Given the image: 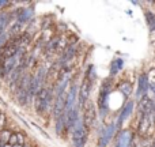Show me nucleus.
I'll use <instances>...</instances> for the list:
<instances>
[{"label": "nucleus", "instance_id": "nucleus-21", "mask_svg": "<svg viewBox=\"0 0 155 147\" xmlns=\"http://www.w3.org/2000/svg\"><path fill=\"white\" fill-rule=\"evenodd\" d=\"M151 147H155V139H154V142L151 143Z\"/></svg>", "mask_w": 155, "mask_h": 147}, {"label": "nucleus", "instance_id": "nucleus-17", "mask_svg": "<svg viewBox=\"0 0 155 147\" xmlns=\"http://www.w3.org/2000/svg\"><path fill=\"white\" fill-rule=\"evenodd\" d=\"M16 138H18V145H19V146H25V142H26V136H25L23 132H16Z\"/></svg>", "mask_w": 155, "mask_h": 147}, {"label": "nucleus", "instance_id": "nucleus-13", "mask_svg": "<svg viewBox=\"0 0 155 147\" xmlns=\"http://www.w3.org/2000/svg\"><path fill=\"white\" fill-rule=\"evenodd\" d=\"M124 67V60L123 59H116L112 62V65H110V76H114L121 68Z\"/></svg>", "mask_w": 155, "mask_h": 147}, {"label": "nucleus", "instance_id": "nucleus-1", "mask_svg": "<svg viewBox=\"0 0 155 147\" xmlns=\"http://www.w3.org/2000/svg\"><path fill=\"white\" fill-rule=\"evenodd\" d=\"M113 89V83L112 79L107 78L102 82L101 86V91H99V99H98V106H99V112H101L102 116H105L107 113V109H109V95L110 91Z\"/></svg>", "mask_w": 155, "mask_h": 147}, {"label": "nucleus", "instance_id": "nucleus-24", "mask_svg": "<svg viewBox=\"0 0 155 147\" xmlns=\"http://www.w3.org/2000/svg\"><path fill=\"white\" fill-rule=\"evenodd\" d=\"M23 147H29V146H26V145H25V146H23Z\"/></svg>", "mask_w": 155, "mask_h": 147}, {"label": "nucleus", "instance_id": "nucleus-6", "mask_svg": "<svg viewBox=\"0 0 155 147\" xmlns=\"http://www.w3.org/2000/svg\"><path fill=\"white\" fill-rule=\"evenodd\" d=\"M134 108H135V102L134 101H128L125 105H124L123 110H121L120 116H118V120L116 121V127H117V129H121V127H123V123L128 120V117L132 115V112H134Z\"/></svg>", "mask_w": 155, "mask_h": 147}, {"label": "nucleus", "instance_id": "nucleus-20", "mask_svg": "<svg viewBox=\"0 0 155 147\" xmlns=\"http://www.w3.org/2000/svg\"><path fill=\"white\" fill-rule=\"evenodd\" d=\"M8 76V72L5 71V68H4V65L0 63V79H5V78Z\"/></svg>", "mask_w": 155, "mask_h": 147}, {"label": "nucleus", "instance_id": "nucleus-12", "mask_svg": "<svg viewBox=\"0 0 155 147\" xmlns=\"http://www.w3.org/2000/svg\"><path fill=\"white\" fill-rule=\"evenodd\" d=\"M22 30H23V25L15 21L10 26V32H7V33H8V35H10V38H14V37H19V35L22 34L21 33Z\"/></svg>", "mask_w": 155, "mask_h": 147}, {"label": "nucleus", "instance_id": "nucleus-3", "mask_svg": "<svg viewBox=\"0 0 155 147\" xmlns=\"http://www.w3.org/2000/svg\"><path fill=\"white\" fill-rule=\"evenodd\" d=\"M88 132L90 129L83 124L82 120L76 123V125L72 129V145L74 147H84L88 139Z\"/></svg>", "mask_w": 155, "mask_h": 147}, {"label": "nucleus", "instance_id": "nucleus-10", "mask_svg": "<svg viewBox=\"0 0 155 147\" xmlns=\"http://www.w3.org/2000/svg\"><path fill=\"white\" fill-rule=\"evenodd\" d=\"M54 128H56L57 135H63L67 131V117H65V113H63L61 116H59L54 120Z\"/></svg>", "mask_w": 155, "mask_h": 147}, {"label": "nucleus", "instance_id": "nucleus-9", "mask_svg": "<svg viewBox=\"0 0 155 147\" xmlns=\"http://www.w3.org/2000/svg\"><path fill=\"white\" fill-rule=\"evenodd\" d=\"M14 15H15V21L16 22L25 25V23H27V22L31 21L33 15H34V10H33L31 7H29V8H18Z\"/></svg>", "mask_w": 155, "mask_h": 147}, {"label": "nucleus", "instance_id": "nucleus-7", "mask_svg": "<svg viewBox=\"0 0 155 147\" xmlns=\"http://www.w3.org/2000/svg\"><path fill=\"white\" fill-rule=\"evenodd\" d=\"M134 143V132L129 129H124L120 132L114 147H131Z\"/></svg>", "mask_w": 155, "mask_h": 147}, {"label": "nucleus", "instance_id": "nucleus-15", "mask_svg": "<svg viewBox=\"0 0 155 147\" xmlns=\"http://www.w3.org/2000/svg\"><path fill=\"white\" fill-rule=\"evenodd\" d=\"M146 21H147L150 29L155 30V14H153L151 11H146Z\"/></svg>", "mask_w": 155, "mask_h": 147}, {"label": "nucleus", "instance_id": "nucleus-16", "mask_svg": "<svg viewBox=\"0 0 155 147\" xmlns=\"http://www.w3.org/2000/svg\"><path fill=\"white\" fill-rule=\"evenodd\" d=\"M10 40V35H8L7 32H4L3 34H0V51L3 49V46L7 44V41Z\"/></svg>", "mask_w": 155, "mask_h": 147}, {"label": "nucleus", "instance_id": "nucleus-4", "mask_svg": "<svg viewBox=\"0 0 155 147\" xmlns=\"http://www.w3.org/2000/svg\"><path fill=\"white\" fill-rule=\"evenodd\" d=\"M83 124L87 127L88 129H91V127L94 125L95 123V119H97V112H95V108H94V104L88 99L84 105H83Z\"/></svg>", "mask_w": 155, "mask_h": 147}, {"label": "nucleus", "instance_id": "nucleus-18", "mask_svg": "<svg viewBox=\"0 0 155 147\" xmlns=\"http://www.w3.org/2000/svg\"><path fill=\"white\" fill-rule=\"evenodd\" d=\"M8 145H10V146L18 145V138H16V132H11V136H10V140H8Z\"/></svg>", "mask_w": 155, "mask_h": 147}, {"label": "nucleus", "instance_id": "nucleus-8", "mask_svg": "<svg viewBox=\"0 0 155 147\" xmlns=\"http://www.w3.org/2000/svg\"><path fill=\"white\" fill-rule=\"evenodd\" d=\"M116 131H117L116 123H112L104 132H102L101 138H99V142H98V147H106L109 145V142L113 139V136H114Z\"/></svg>", "mask_w": 155, "mask_h": 147}, {"label": "nucleus", "instance_id": "nucleus-23", "mask_svg": "<svg viewBox=\"0 0 155 147\" xmlns=\"http://www.w3.org/2000/svg\"><path fill=\"white\" fill-rule=\"evenodd\" d=\"M12 147H23V146H19V145H15V146H12Z\"/></svg>", "mask_w": 155, "mask_h": 147}, {"label": "nucleus", "instance_id": "nucleus-25", "mask_svg": "<svg viewBox=\"0 0 155 147\" xmlns=\"http://www.w3.org/2000/svg\"><path fill=\"white\" fill-rule=\"evenodd\" d=\"M2 146H3V145H2V143H0V147H2Z\"/></svg>", "mask_w": 155, "mask_h": 147}, {"label": "nucleus", "instance_id": "nucleus-2", "mask_svg": "<svg viewBox=\"0 0 155 147\" xmlns=\"http://www.w3.org/2000/svg\"><path fill=\"white\" fill-rule=\"evenodd\" d=\"M93 85H94V80L91 79L88 75L84 74V76H83V79H82V83H80L79 89H78V105H79V108H82L83 105L90 99Z\"/></svg>", "mask_w": 155, "mask_h": 147}, {"label": "nucleus", "instance_id": "nucleus-5", "mask_svg": "<svg viewBox=\"0 0 155 147\" xmlns=\"http://www.w3.org/2000/svg\"><path fill=\"white\" fill-rule=\"evenodd\" d=\"M148 89H150V83H148L147 75L142 74L139 76V83H137V90H136V99L137 101H140V99L147 97Z\"/></svg>", "mask_w": 155, "mask_h": 147}, {"label": "nucleus", "instance_id": "nucleus-11", "mask_svg": "<svg viewBox=\"0 0 155 147\" xmlns=\"http://www.w3.org/2000/svg\"><path fill=\"white\" fill-rule=\"evenodd\" d=\"M117 90L120 91L124 97H129L132 94V91H134V86H132V83L128 82V80H123V82H120L117 85Z\"/></svg>", "mask_w": 155, "mask_h": 147}, {"label": "nucleus", "instance_id": "nucleus-19", "mask_svg": "<svg viewBox=\"0 0 155 147\" xmlns=\"http://www.w3.org/2000/svg\"><path fill=\"white\" fill-rule=\"evenodd\" d=\"M5 123H7V119H5V115H4V113L0 112V131L5 128Z\"/></svg>", "mask_w": 155, "mask_h": 147}, {"label": "nucleus", "instance_id": "nucleus-22", "mask_svg": "<svg viewBox=\"0 0 155 147\" xmlns=\"http://www.w3.org/2000/svg\"><path fill=\"white\" fill-rule=\"evenodd\" d=\"M2 147H12V146H10V145H3Z\"/></svg>", "mask_w": 155, "mask_h": 147}, {"label": "nucleus", "instance_id": "nucleus-14", "mask_svg": "<svg viewBox=\"0 0 155 147\" xmlns=\"http://www.w3.org/2000/svg\"><path fill=\"white\" fill-rule=\"evenodd\" d=\"M11 132H12V131H10V129H7V128H4V129H2V131H0V143H2V145H8V140H10Z\"/></svg>", "mask_w": 155, "mask_h": 147}]
</instances>
